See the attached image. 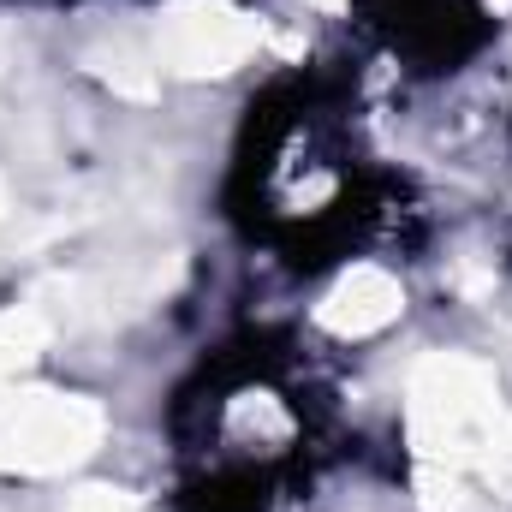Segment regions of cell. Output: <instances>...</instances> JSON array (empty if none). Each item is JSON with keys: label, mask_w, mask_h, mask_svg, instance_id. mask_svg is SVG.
Returning a JSON list of instances; mask_svg holds the SVG:
<instances>
[{"label": "cell", "mask_w": 512, "mask_h": 512, "mask_svg": "<svg viewBox=\"0 0 512 512\" xmlns=\"http://www.w3.org/2000/svg\"><path fill=\"white\" fill-rule=\"evenodd\" d=\"M358 191L352 155L340 143V126L316 108L286 114L262 143V167H256V197L262 215L286 233H316L340 215V203Z\"/></svg>", "instance_id": "7a4b0ae2"}, {"label": "cell", "mask_w": 512, "mask_h": 512, "mask_svg": "<svg viewBox=\"0 0 512 512\" xmlns=\"http://www.w3.org/2000/svg\"><path fill=\"white\" fill-rule=\"evenodd\" d=\"M304 435H310V423H304L298 393L274 376H262V370H239V376L209 387L197 453H203L215 483L251 489L304 453Z\"/></svg>", "instance_id": "6da1fadb"}]
</instances>
